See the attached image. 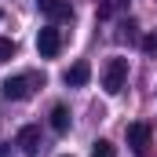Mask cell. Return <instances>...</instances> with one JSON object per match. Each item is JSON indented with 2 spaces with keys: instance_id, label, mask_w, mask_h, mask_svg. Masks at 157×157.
I'll use <instances>...</instances> for the list:
<instances>
[{
  "instance_id": "1",
  "label": "cell",
  "mask_w": 157,
  "mask_h": 157,
  "mask_svg": "<svg viewBox=\"0 0 157 157\" xmlns=\"http://www.w3.org/2000/svg\"><path fill=\"white\" fill-rule=\"evenodd\" d=\"M44 84V77H33V73H22V77H7L0 84V95L4 99H11V102H22V99H29L33 95V88Z\"/></svg>"
},
{
  "instance_id": "2",
  "label": "cell",
  "mask_w": 157,
  "mask_h": 157,
  "mask_svg": "<svg viewBox=\"0 0 157 157\" xmlns=\"http://www.w3.org/2000/svg\"><path fill=\"white\" fill-rule=\"evenodd\" d=\"M124 84H128V59H110L102 66V88H106V95H121Z\"/></svg>"
},
{
  "instance_id": "3",
  "label": "cell",
  "mask_w": 157,
  "mask_h": 157,
  "mask_svg": "<svg viewBox=\"0 0 157 157\" xmlns=\"http://www.w3.org/2000/svg\"><path fill=\"white\" fill-rule=\"evenodd\" d=\"M37 51H40V59H55V55L62 51V33H59L55 26H44L37 33Z\"/></svg>"
},
{
  "instance_id": "4",
  "label": "cell",
  "mask_w": 157,
  "mask_h": 157,
  "mask_svg": "<svg viewBox=\"0 0 157 157\" xmlns=\"http://www.w3.org/2000/svg\"><path fill=\"white\" fill-rule=\"evenodd\" d=\"M40 15H48L51 22H59V18H73V4L70 0H37Z\"/></svg>"
},
{
  "instance_id": "5",
  "label": "cell",
  "mask_w": 157,
  "mask_h": 157,
  "mask_svg": "<svg viewBox=\"0 0 157 157\" xmlns=\"http://www.w3.org/2000/svg\"><path fill=\"white\" fill-rule=\"evenodd\" d=\"M18 146H22L26 157H37L40 154V128L37 124H26V128L18 132Z\"/></svg>"
},
{
  "instance_id": "6",
  "label": "cell",
  "mask_w": 157,
  "mask_h": 157,
  "mask_svg": "<svg viewBox=\"0 0 157 157\" xmlns=\"http://www.w3.org/2000/svg\"><path fill=\"white\" fill-rule=\"evenodd\" d=\"M128 146L135 154H146L150 150V124H128Z\"/></svg>"
},
{
  "instance_id": "7",
  "label": "cell",
  "mask_w": 157,
  "mask_h": 157,
  "mask_svg": "<svg viewBox=\"0 0 157 157\" xmlns=\"http://www.w3.org/2000/svg\"><path fill=\"white\" fill-rule=\"evenodd\" d=\"M88 80H91V66H88L84 59H80V62H73V66L66 70V84H70V88H84Z\"/></svg>"
},
{
  "instance_id": "8",
  "label": "cell",
  "mask_w": 157,
  "mask_h": 157,
  "mask_svg": "<svg viewBox=\"0 0 157 157\" xmlns=\"http://www.w3.org/2000/svg\"><path fill=\"white\" fill-rule=\"evenodd\" d=\"M51 128L62 135V132H70V110L59 102V106H51Z\"/></svg>"
},
{
  "instance_id": "9",
  "label": "cell",
  "mask_w": 157,
  "mask_h": 157,
  "mask_svg": "<svg viewBox=\"0 0 157 157\" xmlns=\"http://www.w3.org/2000/svg\"><path fill=\"white\" fill-rule=\"evenodd\" d=\"M91 157H117V146L110 139H95L91 143Z\"/></svg>"
},
{
  "instance_id": "10",
  "label": "cell",
  "mask_w": 157,
  "mask_h": 157,
  "mask_svg": "<svg viewBox=\"0 0 157 157\" xmlns=\"http://www.w3.org/2000/svg\"><path fill=\"white\" fill-rule=\"evenodd\" d=\"M121 40H139V26H135V18H124V22H121Z\"/></svg>"
},
{
  "instance_id": "11",
  "label": "cell",
  "mask_w": 157,
  "mask_h": 157,
  "mask_svg": "<svg viewBox=\"0 0 157 157\" xmlns=\"http://www.w3.org/2000/svg\"><path fill=\"white\" fill-rule=\"evenodd\" d=\"M121 7H124V0H106V4L99 7V18H110V15H117Z\"/></svg>"
},
{
  "instance_id": "12",
  "label": "cell",
  "mask_w": 157,
  "mask_h": 157,
  "mask_svg": "<svg viewBox=\"0 0 157 157\" xmlns=\"http://www.w3.org/2000/svg\"><path fill=\"white\" fill-rule=\"evenodd\" d=\"M11 55H15V40H11V37H0V62H7Z\"/></svg>"
},
{
  "instance_id": "13",
  "label": "cell",
  "mask_w": 157,
  "mask_h": 157,
  "mask_svg": "<svg viewBox=\"0 0 157 157\" xmlns=\"http://www.w3.org/2000/svg\"><path fill=\"white\" fill-rule=\"evenodd\" d=\"M143 51H146V55H157V33L143 37Z\"/></svg>"
}]
</instances>
